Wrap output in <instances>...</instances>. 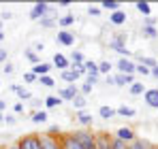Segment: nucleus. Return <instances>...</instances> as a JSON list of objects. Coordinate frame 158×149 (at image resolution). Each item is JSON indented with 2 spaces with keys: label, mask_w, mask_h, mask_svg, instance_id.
<instances>
[{
  "label": "nucleus",
  "mask_w": 158,
  "mask_h": 149,
  "mask_svg": "<svg viewBox=\"0 0 158 149\" xmlns=\"http://www.w3.org/2000/svg\"><path fill=\"white\" fill-rule=\"evenodd\" d=\"M53 11H56V4H49V2H36L32 9H30V19L32 22H41L43 17H56L53 15ZM58 19V17H56Z\"/></svg>",
  "instance_id": "f257e3e1"
},
{
  "label": "nucleus",
  "mask_w": 158,
  "mask_h": 149,
  "mask_svg": "<svg viewBox=\"0 0 158 149\" xmlns=\"http://www.w3.org/2000/svg\"><path fill=\"white\" fill-rule=\"evenodd\" d=\"M15 143H17V147H19V149H43V147H41V139H39V134H36V132L22 134Z\"/></svg>",
  "instance_id": "f03ea898"
},
{
  "label": "nucleus",
  "mask_w": 158,
  "mask_h": 149,
  "mask_svg": "<svg viewBox=\"0 0 158 149\" xmlns=\"http://www.w3.org/2000/svg\"><path fill=\"white\" fill-rule=\"evenodd\" d=\"M75 32H71V30H58L56 32V43L58 45H62V47H73L75 45Z\"/></svg>",
  "instance_id": "7ed1b4c3"
},
{
  "label": "nucleus",
  "mask_w": 158,
  "mask_h": 149,
  "mask_svg": "<svg viewBox=\"0 0 158 149\" xmlns=\"http://www.w3.org/2000/svg\"><path fill=\"white\" fill-rule=\"evenodd\" d=\"M118 73L120 74H135V68H137V62L132 58H120L118 64H115Z\"/></svg>",
  "instance_id": "20e7f679"
},
{
  "label": "nucleus",
  "mask_w": 158,
  "mask_h": 149,
  "mask_svg": "<svg viewBox=\"0 0 158 149\" xmlns=\"http://www.w3.org/2000/svg\"><path fill=\"white\" fill-rule=\"evenodd\" d=\"M113 136H115L118 141H122V143H126V145H131L132 141L137 139V134H135V130H132V128H128V126H122V128H118Z\"/></svg>",
  "instance_id": "39448f33"
},
{
  "label": "nucleus",
  "mask_w": 158,
  "mask_h": 149,
  "mask_svg": "<svg viewBox=\"0 0 158 149\" xmlns=\"http://www.w3.org/2000/svg\"><path fill=\"white\" fill-rule=\"evenodd\" d=\"M52 66L58 68L60 73H62V70H69V68H71V60H69V55H64V53H53Z\"/></svg>",
  "instance_id": "423d86ee"
},
{
  "label": "nucleus",
  "mask_w": 158,
  "mask_h": 149,
  "mask_svg": "<svg viewBox=\"0 0 158 149\" xmlns=\"http://www.w3.org/2000/svg\"><path fill=\"white\" fill-rule=\"evenodd\" d=\"M77 94H79V87H77V85H64V87H60V90H58V94H56V96L62 100V102H64V100H71V102H73V98H75Z\"/></svg>",
  "instance_id": "0eeeda50"
},
{
  "label": "nucleus",
  "mask_w": 158,
  "mask_h": 149,
  "mask_svg": "<svg viewBox=\"0 0 158 149\" xmlns=\"http://www.w3.org/2000/svg\"><path fill=\"white\" fill-rule=\"evenodd\" d=\"M135 81H137L135 74H120V73L113 74V85L115 87H131Z\"/></svg>",
  "instance_id": "6e6552de"
},
{
  "label": "nucleus",
  "mask_w": 158,
  "mask_h": 149,
  "mask_svg": "<svg viewBox=\"0 0 158 149\" xmlns=\"http://www.w3.org/2000/svg\"><path fill=\"white\" fill-rule=\"evenodd\" d=\"M143 102L150 109H158V87H148L143 94Z\"/></svg>",
  "instance_id": "1a4fd4ad"
},
{
  "label": "nucleus",
  "mask_w": 158,
  "mask_h": 149,
  "mask_svg": "<svg viewBox=\"0 0 158 149\" xmlns=\"http://www.w3.org/2000/svg\"><path fill=\"white\" fill-rule=\"evenodd\" d=\"M75 119H77L85 130L94 126V117H92V113H88V111H75Z\"/></svg>",
  "instance_id": "9d476101"
},
{
  "label": "nucleus",
  "mask_w": 158,
  "mask_h": 149,
  "mask_svg": "<svg viewBox=\"0 0 158 149\" xmlns=\"http://www.w3.org/2000/svg\"><path fill=\"white\" fill-rule=\"evenodd\" d=\"M60 147L62 149H81V145L73 139L71 132H66V134H60Z\"/></svg>",
  "instance_id": "9b49d317"
},
{
  "label": "nucleus",
  "mask_w": 158,
  "mask_h": 149,
  "mask_svg": "<svg viewBox=\"0 0 158 149\" xmlns=\"http://www.w3.org/2000/svg\"><path fill=\"white\" fill-rule=\"evenodd\" d=\"M126 19H128V15H126V11H113V13H109V24L111 26H124L126 24Z\"/></svg>",
  "instance_id": "f8f14e48"
},
{
  "label": "nucleus",
  "mask_w": 158,
  "mask_h": 149,
  "mask_svg": "<svg viewBox=\"0 0 158 149\" xmlns=\"http://www.w3.org/2000/svg\"><path fill=\"white\" fill-rule=\"evenodd\" d=\"M60 77H62V81H66L69 85H75L81 77H85V74H81V73H77V70H73V68H69V70H62L60 73Z\"/></svg>",
  "instance_id": "ddd939ff"
},
{
  "label": "nucleus",
  "mask_w": 158,
  "mask_h": 149,
  "mask_svg": "<svg viewBox=\"0 0 158 149\" xmlns=\"http://www.w3.org/2000/svg\"><path fill=\"white\" fill-rule=\"evenodd\" d=\"M96 149H113L109 132H96Z\"/></svg>",
  "instance_id": "4468645a"
},
{
  "label": "nucleus",
  "mask_w": 158,
  "mask_h": 149,
  "mask_svg": "<svg viewBox=\"0 0 158 149\" xmlns=\"http://www.w3.org/2000/svg\"><path fill=\"white\" fill-rule=\"evenodd\" d=\"M30 122L36 124V126L47 124V122H49V113H47L45 109H41V111H32V113H30Z\"/></svg>",
  "instance_id": "2eb2a0df"
},
{
  "label": "nucleus",
  "mask_w": 158,
  "mask_h": 149,
  "mask_svg": "<svg viewBox=\"0 0 158 149\" xmlns=\"http://www.w3.org/2000/svg\"><path fill=\"white\" fill-rule=\"evenodd\" d=\"M53 70L52 62H41V64H36V66H32L30 68V73H34L36 77H45V74H49Z\"/></svg>",
  "instance_id": "dca6fc26"
},
{
  "label": "nucleus",
  "mask_w": 158,
  "mask_h": 149,
  "mask_svg": "<svg viewBox=\"0 0 158 149\" xmlns=\"http://www.w3.org/2000/svg\"><path fill=\"white\" fill-rule=\"evenodd\" d=\"M98 117H101V119H105V122H109V119H115V117H118V113H115V109H113V107L103 104V107H98Z\"/></svg>",
  "instance_id": "f3484780"
},
{
  "label": "nucleus",
  "mask_w": 158,
  "mask_h": 149,
  "mask_svg": "<svg viewBox=\"0 0 158 149\" xmlns=\"http://www.w3.org/2000/svg\"><path fill=\"white\" fill-rule=\"evenodd\" d=\"M141 38H148V41H156L158 38V28L156 26H141Z\"/></svg>",
  "instance_id": "a211bd4d"
},
{
  "label": "nucleus",
  "mask_w": 158,
  "mask_h": 149,
  "mask_svg": "<svg viewBox=\"0 0 158 149\" xmlns=\"http://www.w3.org/2000/svg\"><path fill=\"white\" fill-rule=\"evenodd\" d=\"M75 22H77V17H75L73 13H66V15L58 17V28H60V30H69Z\"/></svg>",
  "instance_id": "6ab92c4d"
},
{
  "label": "nucleus",
  "mask_w": 158,
  "mask_h": 149,
  "mask_svg": "<svg viewBox=\"0 0 158 149\" xmlns=\"http://www.w3.org/2000/svg\"><path fill=\"white\" fill-rule=\"evenodd\" d=\"M43 107H45V111H49V109H58V107H62V100L58 98L56 94H49L47 98H43Z\"/></svg>",
  "instance_id": "aec40b11"
},
{
  "label": "nucleus",
  "mask_w": 158,
  "mask_h": 149,
  "mask_svg": "<svg viewBox=\"0 0 158 149\" xmlns=\"http://www.w3.org/2000/svg\"><path fill=\"white\" fill-rule=\"evenodd\" d=\"M115 113H118V117H126V119H131V117L137 115V111H135L132 107H128V104H120V107L115 109Z\"/></svg>",
  "instance_id": "412c9836"
},
{
  "label": "nucleus",
  "mask_w": 158,
  "mask_h": 149,
  "mask_svg": "<svg viewBox=\"0 0 158 149\" xmlns=\"http://www.w3.org/2000/svg\"><path fill=\"white\" fill-rule=\"evenodd\" d=\"M145 90H148V87H145V83H143V81H135L131 87H128V94H131V96H143V94H145Z\"/></svg>",
  "instance_id": "4be33fe9"
},
{
  "label": "nucleus",
  "mask_w": 158,
  "mask_h": 149,
  "mask_svg": "<svg viewBox=\"0 0 158 149\" xmlns=\"http://www.w3.org/2000/svg\"><path fill=\"white\" fill-rule=\"evenodd\" d=\"M15 94H17V100H19V102H24V104H26V102H30V100H32V92H30V90H28V87H24V85H19V87H17V92H15Z\"/></svg>",
  "instance_id": "5701e85b"
},
{
  "label": "nucleus",
  "mask_w": 158,
  "mask_h": 149,
  "mask_svg": "<svg viewBox=\"0 0 158 149\" xmlns=\"http://www.w3.org/2000/svg\"><path fill=\"white\" fill-rule=\"evenodd\" d=\"M135 9L143 15V17H150L152 15V6H150V2H143V0H139V2H135Z\"/></svg>",
  "instance_id": "b1692460"
},
{
  "label": "nucleus",
  "mask_w": 158,
  "mask_h": 149,
  "mask_svg": "<svg viewBox=\"0 0 158 149\" xmlns=\"http://www.w3.org/2000/svg\"><path fill=\"white\" fill-rule=\"evenodd\" d=\"M83 70H85V74H98V62L85 60V62H83ZM98 77H101V74H98Z\"/></svg>",
  "instance_id": "393cba45"
},
{
  "label": "nucleus",
  "mask_w": 158,
  "mask_h": 149,
  "mask_svg": "<svg viewBox=\"0 0 158 149\" xmlns=\"http://www.w3.org/2000/svg\"><path fill=\"white\" fill-rule=\"evenodd\" d=\"M85 104H88V98L81 96V94H77V96L73 98V109H75V111H85Z\"/></svg>",
  "instance_id": "a878e982"
},
{
  "label": "nucleus",
  "mask_w": 158,
  "mask_h": 149,
  "mask_svg": "<svg viewBox=\"0 0 158 149\" xmlns=\"http://www.w3.org/2000/svg\"><path fill=\"white\" fill-rule=\"evenodd\" d=\"M24 58H26V60L30 62V64H32V66L41 64V55H39V53H34L32 49H24Z\"/></svg>",
  "instance_id": "bb28decb"
},
{
  "label": "nucleus",
  "mask_w": 158,
  "mask_h": 149,
  "mask_svg": "<svg viewBox=\"0 0 158 149\" xmlns=\"http://www.w3.org/2000/svg\"><path fill=\"white\" fill-rule=\"evenodd\" d=\"M103 9H107L109 13L120 11V2H118V0H103V2H101V11H103Z\"/></svg>",
  "instance_id": "cd10ccee"
},
{
  "label": "nucleus",
  "mask_w": 158,
  "mask_h": 149,
  "mask_svg": "<svg viewBox=\"0 0 158 149\" xmlns=\"http://www.w3.org/2000/svg\"><path fill=\"white\" fill-rule=\"evenodd\" d=\"M150 147H152V143H148L143 139H135L131 145H128V149H150Z\"/></svg>",
  "instance_id": "c85d7f7f"
},
{
  "label": "nucleus",
  "mask_w": 158,
  "mask_h": 149,
  "mask_svg": "<svg viewBox=\"0 0 158 149\" xmlns=\"http://www.w3.org/2000/svg\"><path fill=\"white\" fill-rule=\"evenodd\" d=\"M111 68H113V64L109 62V60H103V62H98V74H111Z\"/></svg>",
  "instance_id": "c756f323"
},
{
  "label": "nucleus",
  "mask_w": 158,
  "mask_h": 149,
  "mask_svg": "<svg viewBox=\"0 0 158 149\" xmlns=\"http://www.w3.org/2000/svg\"><path fill=\"white\" fill-rule=\"evenodd\" d=\"M39 85H43V87H53L56 85V79H53L52 74H45V77H39V81H36Z\"/></svg>",
  "instance_id": "7c9ffc66"
},
{
  "label": "nucleus",
  "mask_w": 158,
  "mask_h": 149,
  "mask_svg": "<svg viewBox=\"0 0 158 149\" xmlns=\"http://www.w3.org/2000/svg\"><path fill=\"white\" fill-rule=\"evenodd\" d=\"M45 134H47V136H53V139H58V136L62 134V128H60L58 124H52L47 130H45Z\"/></svg>",
  "instance_id": "2f4dec72"
},
{
  "label": "nucleus",
  "mask_w": 158,
  "mask_h": 149,
  "mask_svg": "<svg viewBox=\"0 0 158 149\" xmlns=\"http://www.w3.org/2000/svg\"><path fill=\"white\" fill-rule=\"evenodd\" d=\"M39 24H41V28H58V19L56 17H43Z\"/></svg>",
  "instance_id": "473e14b6"
},
{
  "label": "nucleus",
  "mask_w": 158,
  "mask_h": 149,
  "mask_svg": "<svg viewBox=\"0 0 158 149\" xmlns=\"http://www.w3.org/2000/svg\"><path fill=\"white\" fill-rule=\"evenodd\" d=\"M11 113H15V115H17V117H19V115H24V113H26V104H24V102H19V100H17V102H15V104H13V111H11Z\"/></svg>",
  "instance_id": "72a5a7b5"
},
{
  "label": "nucleus",
  "mask_w": 158,
  "mask_h": 149,
  "mask_svg": "<svg viewBox=\"0 0 158 149\" xmlns=\"http://www.w3.org/2000/svg\"><path fill=\"white\" fill-rule=\"evenodd\" d=\"M92 92H94V87H92L90 83H81V85H79V94H81V96H90Z\"/></svg>",
  "instance_id": "f704fd0d"
},
{
  "label": "nucleus",
  "mask_w": 158,
  "mask_h": 149,
  "mask_svg": "<svg viewBox=\"0 0 158 149\" xmlns=\"http://www.w3.org/2000/svg\"><path fill=\"white\" fill-rule=\"evenodd\" d=\"M30 107H32V111H41V109H45V107H43V100L34 98V96H32V100H30Z\"/></svg>",
  "instance_id": "c9c22d12"
},
{
  "label": "nucleus",
  "mask_w": 158,
  "mask_h": 149,
  "mask_svg": "<svg viewBox=\"0 0 158 149\" xmlns=\"http://www.w3.org/2000/svg\"><path fill=\"white\" fill-rule=\"evenodd\" d=\"M4 124L6 126H15L17 124V115H15V113H4Z\"/></svg>",
  "instance_id": "e433bc0d"
},
{
  "label": "nucleus",
  "mask_w": 158,
  "mask_h": 149,
  "mask_svg": "<svg viewBox=\"0 0 158 149\" xmlns=\"http://www.w3.org/2000/svg\"><path fill=\"white\" fill-rule=\"evenodd\" d=\"M88 15L96 19V17H101V15H103V11H101V6H88Z\"/></svg>",
  "instance_id": "4c0bfd02"
},
{
  "label": "nucleus",
  "mask_w": 158,
  "mask_h": 149,
  "mask_svg": "<svg viewBox=\"0 0 158 149\" xmlns=\"http://www.w3.org/2000/svg\"><path fill=\"white\" fill-rule=\"evenodd\" d=\"M113 41H118V43L126 45V43H128V32H118V34L113 36Z\"/></svg>",
  "instance_id": "58836bf2"
},
{
  "label": "nucleus",
  "mask_w": 158,
  "mask_h": 149,
  "mask_svg": "<svg viewBox=\"0 0 158 149\" xmlns=\"http://www.w3.org/2000/svg\"><path fill=\"white\" fill-rule=\"evenodd\" d=\"M111 147H113V149H128V145H126V143H122V141H118V139L111 134Z\"/></svg>",
  "instance_id": "ea45409f"
},
{
  "label": "nucleus",
  "mask_w": 158,
  "mask_h": 149,
  "mask_svg": "<svg viewBox=\"0 0 158 149\" xmlns=\"http://www.w3.org/2000/svg\"><path fill=\"white\" fill-rule=\"evenodd\" d=\"M24 81H26V83H36V81H39V77L28 70V73H24Z\"/></svg>",
  "instance_id": "a19ab883"
},
{
  "label": "nucleus",
  "mask_w": 158,
  "mask_h": 149,
  "mask_svg": "<svg viewBox=\"0 0 158 149\" xmlns=\"http://www.w3.org/2000/svg\"><path fill=\"white\" fill-rule=\"evenodd\" d=\"M2 73H4V74H13V73H15V64H11V62L2 64Z\"/></svg>",
  "instance_id": "79ce46f5"
},
{
  "label": "nucleus",
  "mask_w": 158,
  "mask_h": 149,
  "mask_svg": "<svg viewBox=\"0 0 158 149\" xmlns=\"http://www.w3.org/2000/svg\"><path fill=\"white\" fill-rule=\"evenodd\" d=\"M30 49L34 51V53H41V51L45 49V43H43V41H36V43H32V47H30Z\"/></svg>",
  "instance_id": "37998d69"
},
{
  "label": "nucleus",
  "mask_w": 158,
  "mask_h": 149,
  "mask_svg": "<svg viewBox=\"0 0 158 149\" xmlns=\"http://www.w3.org/2000/svg\"><path fill=\"white\" fill-rule=\"evenodd\" d=\"M98 79H101L98 74H85V83H90L92 87H94V85L98 83Z\"/></svg>",
  "instance_id": "c03bdc74"
},
{
  "label": "nucleus",
  "mask_w": 158,
  "mask_h": 149,
  "mask_svg": "<svg viewBox=\"0 0 158 149\" xmlns=\"http://www.w3.org/2000/svg\"><path fill=\"white\" fill-rule=\"evenodd\" d=\"M135 74H141V77H148V74H150V68H145V66H141V64H137V68H135Z\"/></svg>",
  "instance_id": "a18cd8bd"
},
{
  "label": "nucleus",
  "mask_w": 158,
  "mask_h": 149,
  "mask_svg": "<svg viewBox=\"0 0 158 149\" xmlns=\"http://www.w3.org/2000/svg\"><path fill=\"white\" fill-rule=\"evenodd\" d=\"M141 26H158V19L154 15H150V17H143V24Z\"/></svg>",
  "instance_id": "49530a36"
},
{
  "label": "nucleus",
  "mask_w": 158,
  "mask_h": 149,
  "mask_svg": "<svg viewBox=\"0 0 158 149\" xmlns=\"http://www.w3.org/2000/svg\"><path fill=\"white\" fill-rule=\"evenodd\" d=\"M13 17H15V15H13L11 11H2V13H0V22H11Z\"/></svg>",
  "instance_id": "de8ad7c7"
},
{
  "label": "nucleus",
  "mask_w": 158,
  "mask_h": 149,
  "mask_svg": "<svg viewBox=\"0 0 158 149\" xmlns=\"http://www.w3.org/2000/svg\"><path fill=\"white\" fill-rule=\"evenodd\" d=\"M6 62H9V51L0 47V64H6Z\"/></svg>",
  "instance_id": "09e8293b"
},
{
  "label": "nucleus",
  "mask_w": 158,
  "mask_h": 149,
  "mask_svg": "<svg viewBox=\"0 0 158 149\" xmlns=\"http://www.w3.org/2000/svg\"><path fill=\"white\" fill-rule=\"evenodd\" d=\"M71 4H73L71 0H60V2H58V6H60V9H69Z\"/></svg>",
  "instance_id": "8fccbe9b"
},
{
  "label": "nucleus",
  "mask_w": 158,
  "mask_h": 149,
  "mask_svg": "<svg viewBox=\"0 0 158 149\" xmlns=\"http://www.w3.org/2000/svg\"><path fill=\"white\" fill-rule=\"evenodd\" d=\"M0 113H6V100L0 98Z\"/></svg>",
  "instance_id": "3c124183"
},
{
  "label": "nucleus",
  "mask_w": 158,
  "mask_h": 149,
  "mask_svg": "<svg viewBox=\"0 0 158 149\" xmlns=\"http://www.w3.org/2000/svg\"><path fill=\"white\" fill-rule=\"evenodd\" d=\"M150 74H152V77H154V79L158 81V64L154 66V68H152V70H150Z\"/></svg>",
  "instance_id": "603ef678"
},
{
  "label": "nucleus",
  "mask_w": 158,
  "mask_h": 149,
  "mask_svg": "<svg viewBox=\"0 0 158 149\" xmlns=\"http://www.w3.org/2000/svg\"><path fill=\"white\" fill-rule=\"evenodd\" d=\"M105 83H107V85H113V74H107V77H105Z\"/></svg>",
  "instance_id": "864d4df0"
},
{
  "label": "nucleus",
  "mask_w": 158,
  "mask_h": 149,
  "mask_svg": "<svg viewBox=\"0 0 158 149\" xmlns=\"http://www.w3.org/2000/svg\"><path fill=\"white\" fill-rule=\"evenodd\" d=\"M17 87H19V83H11V85H9L11 92H17Z\"/></svg>",
  "instance_id": "5fc2aeb1"
},
{
  "label": "nucleus",
  "mask_w": 158,
  "mask_h": 149,
  "mask_svg": "<svg viewBox=\"0 0 158 149\" xmlns=\"http://www.w3.org/2000/svg\"><path fill=\"white\" fill-rule=\"evenodd\" d=\"M6 38V34H4V30H0V45H2V41Z\"/></svg>",
  "instance_id": "6e6d98bb"
},
{
  "label": "nucleus",
  "mask_w": 158,
  "mask_h": 149,
  "mask_svg": "<svg viewBox=\"0 0 158 149\" xmlns=\"http://www.w3.org/2000/svg\"><path fill=\"white\" fill-rule=\"evenodd\" d=\"M0 124H4V113H0Z\"/></svg>",
  "instance_id": "4d7b16f0"
},
{
  "label": "nucleus",
  "mask_w": 158,
  "mask_h": 149,
  "mask_svg": "<svg viewBox=\"0 0 158 149\" xmlns=\"http://www.w3.org/2000/svg\"><path fill=\"white\" fill-rule=\"evenodd\" d=\"M150 149H158V145H152V147H150Z\"/></svg>",
  "instance_id": "13d9d810"
},
{
  "label": "nucleus",
  "mask_w": 158,
  "mask_h": 149,
  "mask_svg": "<svg viewBox=\"0 0 158 149\" xmlns=\"http://www.w3.org/2000/svg\"><path fill=\"white\" fill-rule=\"evenodd\" d=\"M0 149H6V147H0Z\"/></svg>",
  "instance_id": "bf43d9fd"
},
{
  "label": "nucleus",
  "mask_w": 158,
  "mask_h": 149,
  "mask_svg": "<svg viewBox=\"0 0 158 149\" xmlns=\"http://www.w3.org/2000/svg\"><path fill=\"white\" fill-rule=\"evenodd\" d=\"M0 87H2V83H0Z\"/></svg>",
  "instance_id": "052dcab7"
},
{
  "label": "nucleus",
  "mask_w": 158,
  "mask_h": 149,
  "mask_svg": "<svg viewBox=\"0 0 158 149\" xmlns=\"http://www.w3.org/2000/svg\"><path fill=\"white\" fill-rule=\"evenodd\" d=\"M0 47H2V45H0Z\"/></svg>",
  "instance_id": "680f3d73"
},
{
  "label": "nucleus",
  "mask_w": 158,
  "mask_h": 149,
  "mask_svg": "<svg viewBox=\"0 0 158 149\" xmlns=\"http://www.w3.org/2000/svg\"><path fill=\"white\" fill-rule=\"evenodd\" d=\"M156 28H158V26H156Z\"/></svg>",
  "instance_id": "e2e57ef3"
}]
</instances>
